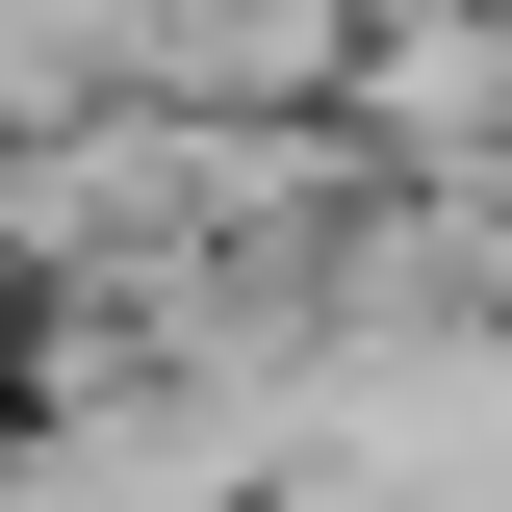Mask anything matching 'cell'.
<instances>
[{"label":"cell","mask_w":512,"mask_h":512,"mask_svg":"<svg viewBox=\"0 0 512 512\" xmlns=\"http://www.w3.org/2000/svg\"><path fill=\"white\" fill-rule=\"evenodd\" d=\"M256 461H282V436H256V384H231V410H77L0 512H256Z\"/></svg>","instance_id":"6da1fadb"}]
</instances>
